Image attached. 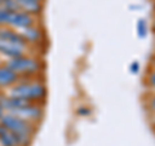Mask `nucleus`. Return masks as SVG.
Masks as SVG:
<instances>
[{
	"mask_svg": "<svg viewBox=\"0 0 155 146\" xmlns=\"http://www.w3.org/2000/svg\"><path fill=\"white\" fill-rule=\"evenodd\" d=\"M47 87L41 80L36 78H22L9 87L7 95L34 104H41L47 98Z\"/></svg>",
	"mask_w": 155,
	"mask_h": 146,
	"instance_id": "obj_1",
	"label": "nucleus"
},
{
	"mask_svg": "<svg viewBox=\"0 0 155 146\" xmlns=\"http://www.w3.org/2000/svg\"><path fill=\"white\" fill-rule=\"evenodd\" d=\"M0 123L12 131L16 134V137L19 142V146H28L31 144V140L35 133V125L34 123H30L25 119L19 118L17 115H13L11 113H5L0 118Z\"/></svg>",
	"mask_w": 155,
	"mask_h": 146,
	"instance_id": "obj_2",
	"label": "nucleus"
},
{
	"mask_svg": "<svg viewBox=\"0 0 155 146\" xmlns=\"http://www.w3.org/2000/svg\"><path fill=\"white\" fill-rule=\"evenodd\" d=\"M5 65L12 71L16 72L19 76V79H22V78H35L43 70V62L38 57L31 55L9 58L5 62Z\"/></svg>",
	"mask_w": 155,
	"mask_h": 146,
	"instance_id": "obj_3",
	"label": "nucleus"
},
{
	"mask_svg": "<svg viewBox=\"0 0 155 146\" xmlns=\"http://www.w3.org/2000/svg\"><path fill=\"white\" fill-rule=\"evenodd\" d=\"M38 18L36 16H32V14L23 12V11H16V12H11L8 17V22L7 26L13 28V30L21 31L26 27H30L32 25H38Z\"/></svg>",
	"mask_w": 155,
	"mask_h": 146,
	"instance_id": "obj_4",
	"label": "nucleus"
},
{
	"mask_svg": "<svg viewBox=\"0 0 155 146\" xmlns=\"http://www.w3.org/2000/svg\"><path fill=\"white\" fill-rule=\"evenodd\" d=\"M11 114L17 115L19 118L30 121V123L36 124L43 119V116H44V108L41 106V104H34V102H30L28 105L23 106V108L18 109L16 111H13Z\"/></svg>",
	"mask_w": 155,
	"mask_h": 146,
	"instance_id": "obj_5",
	"label": "nucleus"
},
{
	"mask_svg": "<svg viewBox=\"0 0 155 146\" xmlns=\"http://www.w3.org/2000/svg\"><path fill=\"white\" fill-rule=\"evenodd\" d=\"M30 53V45L18 44L7 40H0V55L9 58H16L19 56H25Z\"/></svg>",
	"mask_w": 155,
	"mask_h": 146,
	"instance_id": "obj_6",
	"label": "nucleus"
},
{
	"mask_svg": "<svg viewBox=\"0 0 155 146\" xmlns=\"http://www.w3.org/2000/svg\"><path fill=\"white\" fill-rule=\"evenodd\" d=\"M19 34L23 36L28 45H36L43 41L44 39V32L39 25H32L30 27H26L19 31Z\"/></svg>",
	"mask_w": 155,
	"mask_h": 146,
	"instance_id": "obj_7",
	"label": "nucleus"
},
{
	"mask_svg": "<svg viewBox=\"0 0 155 146\" xmlns=\"http://www.w3.org/2000/svg\"><path fill=\"white\" fill-rule=\"evenodd\" d=\"M19 80V76L4 64L0 65V88H9Z\"/></svg>",
	"mask_w": 155,
	"mask_h": 146,
	"instance_id": "obj_8",
	"label": "nucleus"
},
{
	"mask_svg": "<svg viewBox=\"0 0 155 146\" xmlns=\"http://www.w3.org/2000/svg\"><path fill=\"white\" fill-rule=\"evenodd\" d=\"M0 40L18 43V44H27L26 40L23 39V36L19 34V31L13 30V28L8 27V26H0Z\"/></svg>",
	"mask_w": 155,
	"mask_h": 146,
	"instance_id": "obj_9",
	"label": "nucleus"
},
{
	"mask_svg": "<svg viewBox=\"0 0 155 146\" xmlns=\"http://www.w3.org/2000/svg\"><path fill=\"white\" fill-rule=\"evenodd\" d=\"M0 145L2 146H19V142L12 131L0 123Z\"/></svg>",
	"mask_w": 155,
	"mask_h": 146,
	"instance_id": "obj_10",
	"label": "nucleus"
},
{
	"mask_svg": "<svg viewBox=\"0 0 155 146\" xmlns=\"http://www.w3.org/2000/svg\"><path fill=\"white\" fill-rule=\"evenodd\" d=\"M149 34V25L145 18H140L137 21V36L140 39L146 38Z\"/></svg>",
	"mask_w": 155,
	"mask_h": 146,
	"instance_id": "obj_11",
	"label": "nucleus"
},
{
	"mask_svg": "<svg viewBox=\"0 0 155 146\" xmlns=\"http://www.w3.org/2000/svg\"><path fill=\"white\" fill-rule=\"evenodd\" d=\"M146 85L149 87L150 89L155 91V67L149 72L147 76H146Z\"/></svg>",
	"mask_w": 155,
	"mask_h": 146,
	"instance_id": "obj_12",
	"label": "nucleus"
},
{
	"mask_svg": "<svg viewBox=\"0 0 155 146\" xmlns=\"http://www.w3.org/2000/svg\"><path fill=\"white\" fill-rule=\"evenodd\" d=\"M9 13L11 12H8L7 9H4L3 7H0V26H7Z\"/></svg>",
	"mask_w": 155,
	"mask_h": 146,
	"instance_id": "obj_13",
	"label": "nucleus"
},
{
	"mask_svg": "<svg viewBox=\"0 0 155 146\" xmlns=\"http://www.w3.org/2000/svg\"><path fill=\"white\" fill-rule=\"evenodd\" d=\"M76 114L79 116H89L92 114V109L88 106H80L76 109Z\"/></svg>",
	"mask_w": 155,
	"mask_h": 146,
	"instance_id": "obj_14",
	"label": "nucleus"
},
{
	"mask_svg": "<svg viewBox=\"0 0 155 146\" xmlns=\"http://www.w3.org/2000/svg\"><path fill=\"white\" fill-rule=\"evenodd\" d=\"M140 69H141V66H140V62H137V61H133L132 64L129 65V71L132 72V74H138Z\"/></svg>",
	"mask_w": 155,
	"mask_h": 146,
	"instance_id": "obj_15",
	"label": "nucleus"
},
{
	"mask_svg": "<svg viewBox=\"0 0 155 146\" xmlns=\"http://www.w3.org/2000/svg\"><path fill=\"white\" fill-rule=\"evenodd\" d=\"M147 106H149V109L151 110V111H155V95H153V96L149 98Z\"/></svg>",
	"mask_w": 155,
	"mask_h": 146,
	"instance_id": "obj_16",
	"label": "nucleus"
},
{
	"mask_svg": "<svg viewBox=\"0 0 155 146\" xmlns=\"http://www.w3.org/2000/svg\"><path fill=\"white\" fill-rule=\"evenodd\" d=\"M4 114H5V110H4V109H3V106L0 105V118H2V116H3Z\"/></svg>",
	"mask_w": 155,
	"mask_h": 146,
	"instance_id": "obj_17",
	"label": "nucleus"
},
{
	"mask_svg": "<svg viewBox=\"0 0 155 146\" xmlns=\"http://www.w3.org/2000/svg\"><path fill=\"white\" fill-rule=\"evenodd\" d=\"M151 28H153V31L155 32V18H154V21H153V25H151Z\"/></svg>",
	"mask_w": 155,
	"mask_h": 146,
	"instance_id": "obj_18",
	"label": "nucleus"
},
{
	"mask_svg": "<svg viewBox=\"0 0 155 146\" xmlns=\"http://www.w3.org/2000/svg\"><path fill=\"white\" fill-rule=\"evenodd\" d=\"M4 2H5V0H0V7H2L3 4H4Z\"/></svg>",
	"mask_w": 155,
	"mask_h": 146,
	"instance_id": "obj_19",
	"label": "nucleus"
}]
</instances>
